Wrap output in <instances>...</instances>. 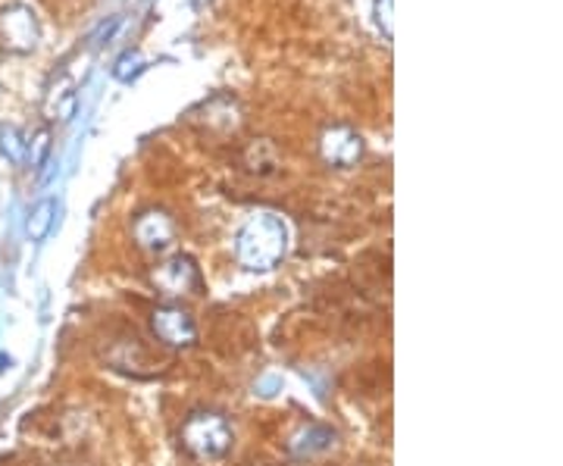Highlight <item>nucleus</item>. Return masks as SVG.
Returning <instances> with one entry per match:
<instances>
[{
  "label": "nucleus",
  "mask_w": 563,
  "mask_h": 466,
  "mask_svg": "<svg viewBox=\"0 0 563 466\" xmlns=\"http://www.w3.org/2000/svg\"><path fill=\"white\" fill-rule=\"evenodd\" d=\"M288 251V229L276 213H257L251 217L235 238L239 264L251 273H269L285 260Z\"/></svg>",
  "instance_id": "nucleus-1"
},
{
  "label": "nucleus",
  "mask_w": 563,
  "mask_h": 466,
  "mask_svg": "<svg viewBox=\"0 0 563 466\" xmlns=\"http://www.w3.org/2000/svg\"><path fill=\"white\" fill-rule=\"evenodd\" d=\"M232 442H235V432L229 426V420L213 410L191 413L181 426V445L198 461H220L232 451Z\"/></svg>",
  "instance_id": "nucleus-2"
},
{
  "label": "nucleus",
  "mask_w": 563,
  "mask_h": 466,
  "mask_svg": "<svg viewBox=\"0 0 563 466\" xmlns=\"http://www.w3.org/2000/svg\"><path fill=\"white\" fill-rule=\"evenodd\" d=\"M41 25L38 16L25 3H7L0 7V41L13 54H32L38 47Z\"/></svg>",
  "instance_id": "nucleus-3"
},
{
  "label": "nucleus",
  "mask_w": 563,
  "mask_h": 466,
  "mask_svg": "<svg viewBox=\"0 0 563 466\" xmlns=\"http://www.w3.org/2000/svg\"><path fill=\"white\" fill-rule=\"evenodd\" d=\"M151 282L161 288L163 295L169 298H181V295H195L201 288V269L191 257L185 254H173L166 257L154 273H151Z\"/></svg>",
  "instance_id": "nucleus-4"
},
{
  "label": "nucleus",
  "mask_w": 563,
  "mask_h": 466,
  "mask_svg": "<svg viewBox=\"0 0 563 466\" xmlns=\"http://www.w3.org/2000/svg\"><path fill=\"white\" fill-rule=\"evenodd\" d=\"M151 329L169 347H191L198 342V325L188 310L176 304H163L151 313Z\"/></svg>",
  "instance_id": "nucleus-5"
},
{
  "label": "nucleus",
  "mask_w": 563,
  "mask_h": 466,
  "mask_svg": "<svg viewBox=\"0 0 563 466\" xmlns=\"http://www.w3.org/2000/svg\"><path fill=\"white\" fill-rule=\"evenodd\" d=\"M132 235H135L141 251H147V254H166L176 244V223L163 210H144V213H139L135 225H132Z\"/></svg>",
  "instance_id": "nucleus-6"
},
{
  "label": "nucleus",
  "mask_w": 563,
  "mask_h": 466,
  "mask_svg": "<svg viewBox=\"0 0 563 466\" xmlns=\"http://www.w3.org/2000/svg\"><path fill=\"white\" fill-rule=\"evenodd\" d=\"M320 157L335 169H347L363 157V138L351 125H329L320 135Z\"/></svg>",
  "instance_id": "nucleus-7"
},
{
  "label": "nucleus",
  "mask_w": 563,
  "mask_h": 466,
  "mask_svg": "<svg viewBox=\"0 0 563 466\" xmlns=\"http://www.w3.org/2000/svg\"><path fill=\"white\" fill-rule=\"evenodd\" d=\"M54 223H57V203H35V210H32V217H29V235H32V242H44V238L51 235Z\"/></svg>",
  "instance_id": "nucleus-8"
},
{
  "label": "nucleus",
  "mask_w": 563,
  "mask_h": 466,
  "mask_svg": "<svg viewBox=\"0 0 563 466\" xmlns=\"http://www.w3.org/2000/svg\"><path fill=\"white\" fill-rule=\"evenodd\" d=\"M0 154L10 163L29 160V142L22 138V132L16 125H3L0 129Z\"/></svg>",
  "instance_id": "nucleus-9"
},
{
  "label": "nucleus",
  "mask_w": 563,
  "mask_h": 466,
  "mask_svg": "<svg viewBox=\"0 0 563 466\" xmlns=\"http://www.w3.org/2000/svg\"><path fill=\"white\" fill-rule=\"evenodd\" d=\"M47 154H51V132L38 129L35 132V142H29V160H32V166H44Z\"/></svg>",
  "instance_id": "nucleus-10"
},
{
  "label": "nucleus",
  "mask_w": 563,
  "mask_h": 466,
  "mask_svg": "<svg viewBox=\"0 0 563 466\" xmlns=\"http://www.w3.org/2000/svg\"><path fill=\"white\" fill-rule=\"evenodd\" d=\"M376 20L385 29V35H391V0H376Z\"/></svg>",
  "instance_id": "nucleus-11"
}]
</instances>
